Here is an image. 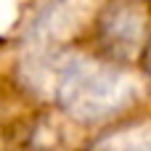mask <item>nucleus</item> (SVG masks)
<instances>
[{"instance_id":"obj_1","label":"nucleus","mask_w":151,"mask_h":151,"mask_svg":"<svg viewBox=\"0 0 151 151\" xmlns=\"http://www.w3.org/2000/svg\"><path fill=\"white\" fill-rule=\"evenodd\" d=\"M56 101L80 119H101L133 98L130 82L111 66L93 58H64L53 77Z\"/></svg>"},{"instance_id":"obj_2","label":"nucleus","mask_w":151,"mask_h":151,"mask_svg":"<svg viewBox=\"0 0 151 151\" xmlns=\"http://www.w3.org/2000/svg\"><path fill=\"white\" fill-rule=\"evenodd\" d=\"M143 13L135 5H119L106 13L104 19V40L117 50V53H133L143 37Z\"/></svg>"},{"instance_id":"obj_3","label":"nucleus","mask_w":151,"mask_h":151,"mask_svg":"<svg viewBox=\"0 0 151 151\" xmlns=\"http://www.w3.org/2000/svg\"><path fill=\"white\" fill-rule=\"evenodd\" d=\"M96 151H151V127H130L114 133Z\"/></svg>"}]
</instances>
